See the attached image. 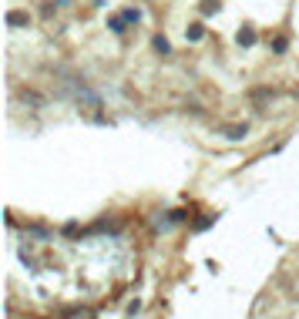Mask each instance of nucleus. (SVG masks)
Returning <instances> with one entry per match:
<instances>
[{
	"label": "nucleus",
	"mask_w": 299,
	"mask_h": 319,
	"mask_svg": "<svg viewBox=\"0 0 299 319\" xmlns=\"http://www.w3.org/2000/svg\"><path fill=\"white\" fill-rule=\"evenodd\" d=\"M121 14H125V20H128V24H138V20H141V10H138V7H125Z\"/></svg>",
	"instance_id": "nucleus-7"
},
{
	"label": "nucleus",
	"mask_w": 299,
	"mask_h": 319,
	"mask_svg": "<svg viewBox=\"0 0 299 319\" xmlns=\"http://www.w3.org/2000/svg\"><path fill=\"white\" fill-rule=\"evenodd\" d=\"M215 10H219V0H205L202 3V14H215Z\"/></svg>",
	"instance_id": "nucleus-8"
},
{
	"label": "nucleus",
	"mask_w": 299,
	"mask_h": 319,
	"mask_svg": "<svg viewBox=\"0 0 299 319\" xmlns=\"http://www.w3.org/2000/svg\"><path fill=\"white\" fill-rule=\"evenodd\" d=\"M155 51H158L162 57H168V54H171V44H168V37H162V34H158V37H155Z\"/></svg>",
	"instance_id": "nucleus-6"
},
{
	"label": "nucleus",
	"mask_w": 299,
	"mask_h": 319,
	"mask_svg": "<svg viewBox=\"0 0 299 319\" xmlns=\"http://www.w3.org/2000/svg\"><path fill=\"white\" fill-rule=\"evenodd\" d=\"M272 51H276V54H282V51H286V37H276V40H272Z\"/></svg>",
	"instance_id": "nucleus-9"
},
{
	"label": "nucleus",
	"mask_w": 299,
	"mask_h": 319,
	"mask_svg": "<svg viewBox=\"0 0 299 319\" xmlns=\"http://www.w3.org/2000/svg\"><path fill=\"white\" fill-rule=\"evenodd\" d=\"M125 24H128V20H125V14H114V17H108V27H111L114 34H125Z\"/></svg>",
	"instance_id": "nucleus-4"
},
{
	"label": "nucleus",
	"mask_w": 299,
	"mask_h": 319,
	"mask_svg": "<svg viewBox=\"0 0 299 319\" xmlns=\"http://www.w3.org/2000/svg\"><path fill=\"white\" fill-rule=\"evenodd\" d=\"M185 37L188 40H202V37H205V27H202L199 20H195V24H188V27H185Z\"/></svg>",
	"instance_id": "nucleus-2"
},
{
	"label": "nucleus",
	"mask_w": 299,
	"mask_h": 319,
	"mask_svg": "<svg viewBox=\"0 0 299 319\" xmlns=\"http://www.w3.org/2000/svg\"><path fill=\"white\" fill-rule=\"evenodd\" d=\"M239 44H242V47H252V44H256V31H252V27H242V31H239Z\"/></svg>",
	"instance_id": "nucleus-3"
},
{
	"label": "nucleus",
	"mask_w": 299,
	"mask_h": 319,
	"mask_svg": "<svg viewBox=\"0 0 299 319\" xmlns=\"http://www.w3.org/2000/svg\"><path fill=\"white\" fill-rule=\"evenodd\" d=\"M245 131H249V125H232V128H225V138L239 141V138H245Z\"/></svg>",
	"instance_id": "nucleus-5"
},
{
	"label": "nucleus",
	"mask_w": 299,
	"mask_h": 319,
	"mask_svg": "<svg viewBox=\"0 0 299 319\" xmlns=\"http://www.w3.org/2000/svg\"><path fill=\"white\" fill-rule=\"evenodd\" d=\"M7 24H10V27H27L31 17H27V10H10V14H7Z\"/></svg>",
	"instance_id": "nucleus-1"
}]
</instances>
